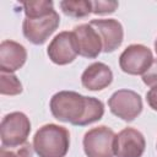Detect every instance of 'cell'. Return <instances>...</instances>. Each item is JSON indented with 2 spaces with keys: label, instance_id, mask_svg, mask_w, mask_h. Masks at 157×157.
<instances>
[{
  "label": "cell",
  "instance_id": "obj_1",
  "mask_svg": "<svg viewBox=\"0 0 157 157\" xmlns=\"http://www.w3.org/2000/svg\"><path fill=\"white\" fill-rule=\"evenodd\" d=\"M32 145L38 157H65L70 147V132L64 126L45 124L36 131Z\"/></svg>",
  "mask_w": 157,
  "mask_h": 157
},
{
  "label": "cell",
  "instance_id": "obj_2",
  "mask_svg": "<svg viewBox=\"0 0 157 157\" xmlns=\"http://www.w3.org/2000/svg\"><path fill=\"white\" fill-rule=\"evenodd\" d=\"M49 108L56 120L81 126L87 108V96L75 91H59L50 98Z\"/></svg>",
  "mask_w": 157,
  "mask_h": 157
},
{
  "label": "cell",
  "instance_id": "obj_3",
  "mask_svg": "<svg viewBox=\"0 0 157 157\" xmlns=\"http://www.w3.org/2000/svg\"><path fill=\"white\" fill-rule=\"evenodd\" d=\"M31 132V121L22 112H12L6 114L0 125V137L4 146H18L27 142Z\"/></svg>",
  "mask_w": 157,
  "mask_h": 157
},
{
  "label": "cell",
  "instance_id": "obj_4",
  "mask_svg": "<svg viewBox=\"0 0 157 157\" xmlns=\"http://www.w3.org/2000/svg\"><path fill=\"white\" fill-rule=\"evenodd\" d=\"M59 23L60 17L56 11L39 17H25L22 22V32L31 43L40 45L55 32Z\"/></svg>",
  "mask_w": 157,
  "mask_h": 157
},
{
  "label": "cell",
  "instance_id": "obj_5",
  "mask_svg": "<svg viewBox=\"0 0 157 157\" xmlns=\"http://www.w3.org/2000/svg\"><path fill=\"white\" fill-rule=\"evenodd\" d=\"M114 131L101 125L90 129L83 136V151L87 157H113L114 156Z\"/></svg>",
  "mask_w": 157,
  "mask_h": 157
},
{
  "label": "cell",
  "instance_id": "obj_6",
  "mask_svg": "<svg viewBox=\"0 0 157 157\" xmlns=\"http://www.w3.org/2000/svg\"><path fill=\"white\" fill-rule=\"evenodd\" d=\"M110 112L124 121H132L142 112L140 94L131 90H118L108 99Z\"/></svg>",
  "mask_w": 157,
  "mask_h": 157
},
{
  "label": "cell",
  "instance_id": "obj_7",
  "mask_svg": "<svg viewBox=\"0 0 157 157\" xmlns=\"http://www.w3.org/2000/svg\"><path fill=\"white\" fill-rule=\"evenodd\" d=\"M152 61V52L144 44H131L119 56L120 69L129 75H144L150 69Z\"/></svg>",
  "mask_w": 157,
  "mask_h": 157
},
{
  "label": "cell",
  "instance_id": "obj_8",
  "mask_svg": "<svg viewBox=\"0 0 157 157\" xmlns=\"http://www.w3.org/2000/svg\"><path fill=\"white\" fill-rule=\"evenodd\" d=\"M49 59L56 65H67L78 55L76 38L74 32L63 31L58 33L47 48Z\"/></svg>",
  "mask_w": 157,
  "mask_h": 157
},
{
  "label": "cell",
  "instance_id": "obj_9",
  "mask_svg": "<svg viewBox=\"0 0 157 157\" xmlns=\"http://www.w3.org/2000/svg\"><path fill=\"white\" fill-rule=\"evenodd\" d=\"M144 135L134 128H125L114 137V155L117 157H141L145 152Z\"/></svg>",
  "mask_w": 157,
  "mask_h": 157
},
{
  "label": "cell",
  "instance_id": "obj_10",
  "mask_svg": "<svg viewBox=\"0 0 157 157\" xmlns=\"http://www.w3.org/2000/svg\"><path fill=\"white\" fill-rule=\"evenodd\" d=\"M90 25L98 32L104 53H112L118 49L124 38L121 23L115 18H96L91 20Z\"/></svg>",
  "mask_w": 157,
  "mask_h": 157
},
{
  "label": "cell",
  "instance_id": "obj_11",
  "mask_svg": "<svg viewBox=\"0 0 157 157\" xmlns=\"http://www.w3.org/2000/svg\"><path fill=\"white\" fill-rule=\"evenodd\" d=\"M74 34L76 38L78 55L88 59H94L103 52L102 39L98 32L90 25L82 23L74 27Z\"/></svg>",
  "mask_w": 157,
  "mask_h": 157
},
{
  "label": "cell",
  "instance_id": "obj_12",
  "mask_svg": "<svg viewBox=\"0 0 157 157\" xmlns=\"http://www.w3.org/2000/svg\"><path fill=\"white\" fill-rule=\"evenodd\" d=\"M27 60L26 48L11 39H5L0 44V70L1 72H13L21 69Z\"/></svg>",
  "mask_w": 157,
  "mask_h": 157
},
{
  "label": "cell",
  "instance_id": "obj_13",
  "mask_svg": "<svg viewBox=\"0 0 157 157\" xmlns=\"http://www.w3.org/2000/svg\"><path fill=\"white\" fill-rule=\"evenodd\" d=\"M113 81V72L104 63H93L81 75V83L88 91H102Z\"/></svg>",
  "mask_w": 157,
  "mask_h": 157
},
{
  "label": "cell",
  "instance_id": "obj_14",
  "mask_svg": "<svg viewBox=\"0 0 157 157\" xmlns=\"http://www.w3.org/2000/svg\"><path fill=\"white\" fill-rule=\"evenodd\" d=\"M63 12L72 18H85L92 12V1L90 0H63L60 1Z\"/></svg>",
  "mask_w": 157,
  "mask_h": 157
},
{
  "label": "cell",
  "instance_id": "obj_15",
  "mask_svg": "<svg viewBox=\"0 0 157 157\" xmlns=\"http://www.w3.org/2000/svg\"><path fill=\"white\" fill-rule=\"evenodd\" d=\"M22 7L25 11L26 17H39L48 15L54 10V4L50 0H31V1H23Z\"/></svg>",
  "mask_w": 157,
  "mask_h": 157
},
{
  "label": "cell",
  "instance_id": "obj_16",
  "mask_svg": "<svg viewBox=\"0 0 157 157\" xmlns=\"http://www.w3.org/2000/svg\"><path fill=\"white\" fill-rule=\"evenodd\" d=\"M103 114H104L103 102L94 97H87V108H86L85 117L81 121V126L90 125L92 123L98 121L99 119H102Z\"/></svg>",
  "mask_w": 157,
  "mask_h": 157
},
{
  "label": "cell",
  "instance_id": "obj_17",
  "mask_svg": "<svg viewBox=\"0 0 157 157\" xmlns=\"http://www.w3.org/2000/svg\"><path fill=\"white\" fill-rule=\"evenodd\" d=\"M22 92V83L12 72L0 74V93L4 96H17Z\"/></svg>",
  "mask_w": 157,
  "mask_h": 157
},
{
  "label": "cell",
  "instance_id": "obj_18",
  "mask_svg": "<svg viewBox=\"0 0 157 157\" xmlns=\"http://www.w3.org/2000/svg\"><path fill=\"white\" fill-rule=\"evenodd\" d=\"M33 145L25 142L18 146H4L0 147V157H32L33 156Z\"/></svg>",
  "mask_w": 157,
  "mask_h": 157
},
{
  "label": "cell",
  "instance_id": "obj_19",
  "mask_svg": "<svg viewBox=\"0 0 157 157\" xmlns=\"http://www.w3.org/2000/svg\"><path fill=\"white\" fill-rule=\"evenodd\" d=\"M119 4L118 1L113 0H97L92 1V13L94 15H105V13H113L118 9Z\"/></svg>",
  "mask_w": 157,
  "mask_h": 157
},
{
  "label": "cell",
  "instance_id": "obj_20",
  "mask_svg": "<svg viewBox=\"0 0 157 157\" xmlns=\"http://www.w3.org/2000/svg\"><path fill=\"white\" fill-rule=\"evenodd\" d=\"M142 81L146 86L150 87L157 86V59H153L150 69L142 75Z\"/></svg>",
  "mask_w": 157,
  "mask_h": 157
},
{
  "label": "cell",
  "instance_id": "obj_21",
  "mask_svg": "<svg viewBox=\"0 0 157 157\" xmlns=\"http://www.w3.org/2000/svg\"><path fill=\"white\" fill-rule=\"evenodd\" d=\"M146 101H147V104L157 112V86L155 87H151V90L146 93Z\"/></svg>",
  "mask_w": 157,
  "mask_h": 157
},
{
  "label": "cell",
  "instance_id": "obj_22",
  "mask_svg": "<svg viewBox=\"0 0 157 157\" xmlns=\"http://www.w3.org/2000/svg\"><path fill=\"white\" fill-rule=\"evenodd\" d=\"M155 50H156V54H157V38L155 40Z\"/></svg>",
  "mask_w": 157,
  "mask_h": 157
}]
</instances>
